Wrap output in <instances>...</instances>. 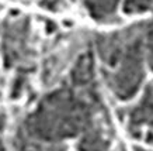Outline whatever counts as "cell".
Listing matches in <instances>:
<instances>
[{"label": "cell", "instance_id": "1", "mask_svg": "<svg viewBox=\"0 0 153 151\" xmlns=\"http://www.w3.org/2000/svg\"><path fill=\"white\" fill-rule=\"evenodd\" d=\"M90 114V104L70 88H62L45 98L30 117V127L39 138L74 136Z\"/></svg>", "mask_w": 153, "mask_h": 151}, {"label": "cell", "instance_id": "2", "mask_svg": "<svg viewBox=\"0 0 153 151\" xmlns=\"http://www.w3.org/2000/svg\"><path fill=\"white\" fill-rule=\"evenodd\" d=\"M118 62H121L118 69L112 74H107V80L120 99H129L138 92L143 80V54L140 37H135L132 41L126 43Z\"/></svg>", "mask_w": 153, "mask_h": 151}, {"label": "cell", "instance_id": "3", "mask_svg": "<svg viewBox=\"0 0 153 151\" xmlns=\"http://www.w3.org/2000/svg\"><path fill=\"white\" fill-rule=\"evenodd\" d=\"M27 30L24 20L14 23L7 30L4 37V55L9 65L27 58Z\"/></svg>", "mask_w": 153, "mask_h": 151}, {"label": "cell", "instance_id": "4", "mask_svg": "<svg viewBox=\"0 0 153 151\" xmlns=\"http://www.w3.org/2000/svg\"><path fill=\"white\" fill-rule=\"evenodd\" d=\"M110 141L107 138L105 127L97 124L86 131L80 141V151H108Z\"/></svg>", "mask_w": 153, "mask_h": 151}, {"label": "cell", "instance_id": "5", "mask_svg": "<svg viewBox=\"0 0 153 151\" xmlns=\"http://www.w3.org/2000/svg\"><path fill=\"white\" fill-rule=\"evenodd\" d=\"M84 5L94 19L104 21L114 16L118 0H84Z\"/></svg>", "mask_w": 153, "mask_h": 151}, {"label": "cell", "instance_id": "6", "mask_svg": "<svg viewBox=\"0 0 153 151\" xmlns=\"http://www.w3.org/2000/svg\"><path fill=\"white\" fill-rule=\"evenodd\" d=\"M42 6H45L47 9H55L56 6L60 3V0H39Z\"/></svg>", "mask_w": 153, "mask_h": 151}, {"label": "cell", "instance_id": "7", "mask_svg": "<svg viewBox=\"0 0 153 151\" xmlns=\"http://www.w3.org/2000/svg\"><path fill=\"white\" fill-rule=\"evenodd\" d=\"M134 150L135 151H146V150H143V148H140V147H134Z\"/></svg>", "mask_w": 153, "mask_h": 151}]
</instances>
